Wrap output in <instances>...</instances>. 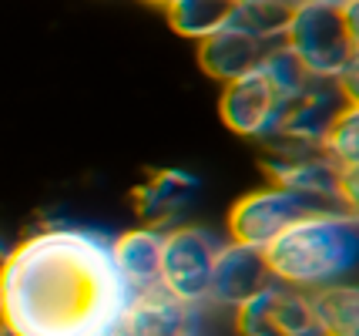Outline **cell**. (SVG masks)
Masks as SVG:
<instances>
[{"instance_id":"cell-1","label":"cell","mask_w":359,"mask_h":336,"mask_svg":"<svg viewBox=\"0 0 359 336\" xmlns=\"http://www.w3.org/2000/svg\"><path fill=\"white\" fill-rule=\"evenodd\" d=\"M128 286L111 239L78 225H44L7 253L0 309L11 336H121Z\"/></svg>"},{"instance_id":"cell-2","label":"cell","mask_w":359,"mask_h":336,"mask_svg":"<svg viewBox=\"0 0 359 336\" xmlns=\"http://www.w3.org/2000/svg\"><path fill=\"white\" fill-rule=\"evenodd\" d=\"M269 272L276 283L302 293L346 283L359 262V222L356 212L332 208L313 212L279 232L266 249Z\"/></svg>"},{"instance_id":"cell-3","label":"cell","mask_w":359,"mask_h":336,"mask_svg":"<svg viewBox=\"0 0 359 336\" xmlns=\"http://www.w3.org/2000/svg\"><path fill=\"white\" fill-rule=\"evenodd\" d=\"M282 44L313 78H343L356 67V0H296Z\"/></svg>"},{"instance_id":"cell-4","label":"cell","mask_w":359,"mask_h":336,"mask_svg":"<svg viewBox=\"0 0 359 336\" xmlns=\"http://www.w3.org/2000/svg\"><path fill=\"white\" fill-rule=\"evenodd\" d=\"M222 242L198 225H178L161 232V289L185 306L208 303L212 266Z\"/></svg>"},{"instance_id":"cell-5","label":"cell","mask_w":359,"mask_h":336,"mask_svg":"<svg viewBox=\"0 0 359 336\" xmlns=\"http://www.w3.org/2000/svg\"><path fill=\"white\" fill-rule=\"evenodd\" d=\"M313 212H332V208L309 199V195L289 192L282 185H266V189L242 195L232 206V212H229V236H232V242L266 249L279 232H285L292 222L313 215Z\"/></svg>"},{"instance_id":"cell-6","label":"cell","mask_w":359,"mask_h":336,"mask_svg":"<svg viewBox=\"0 0 359 336\" xmlns=\"http://www.w3.org/2000/svg\"><path fill=\"white\" fill-rule=\"evenodd\" d=\"M356 105V91L343 84L339 78H316L296 101H289V108L282 112V121L276 135L269 142L282 145H313L323 148L329 128L339 121L346 108Z\"/></svg>"},{"instance_id":"cell-7","label":"cell","mask_w":359,"mask_h":336,"mask_svg":"<svg viewBox=\"0 0 359 336\" xmlns=\"http://www.w3.org/2000/svg\"><path fill=\"white\" fill-rule=\"evenodd\" d=\"M238 336H323L316 326L309 293L285 283H269L252 300L235 306Z\"/></svg>"},{"instance_id":"cell-8","label":"cell","mask_w":359,"mask_h":336,"mask_svg":"<svg viewBox=\"0 0 359 336\" xmlns=\"http://www.w3.org/2000/svg\"><path fill=\"white\" fill-rule=\"evenodd\" d=\"M285 108H289V101L262 71V65L242 78L229 81L219 101L225 128H232L242 138H272Z\"/></svg>"},{"instance_id":"cell-9","label":"cell","mask_w":359,"mask_h":336,"mask_svg":"<svg viewBox=\"0 0 359 336\" xmlns=\"http://www.w3.org/2000/svg\"><path fill=\"white\" fill-rule=\"evenodd\" d=\"M272 283L266 253L255 246H242V242H225L215 253V266H212V286H208V300L222 306H242L252 300L259 289Z\"/></svg>"},{"instance_id":"cell-10","label":"cell","mask_w":359,"mask_h":336,"mask_svg":"<svg viewBox=\"0 0 359 336\" xmlns=\"http://www.w3.org/2000/svg\"><path fill=\"white\" fill-rule=\"evenodd\" d=\"M276 44L255 37V34H249L245 27H238L232 20L229 27H222V31L208 34L205 41H198V65H202L208 78L229 84V81L255 71L266 61V54Z\"/></svg>"},{"instance_id":"cell-11","label":"cell","mask_w":359,"mask_h":336,"mask_svg":"<svg viewBox=\"0 0 359 336\" xmlns=\"http://www.w3.org/2000/svg\"><path fill=\"white\" fill-rule=\"evenodd\" d=\"M191 326H195V306L175 300L168 289L151 286L128 296L121 336H182Z\"/></svg>"},{"instance_id":"cell-12","label":"cell","mask_w":359,"mask_h":336,"mask_svg":"<svg viewBox=\"0 0 359 336\" xmlns=\"http://www.w3.org/2000/svg\"><path fill=\"white\" fill-rule=\"evenodd\" d=\"M198 195V178L182 168H161L135 189V215L148 229H165L185 212Z\"/></svg>"},{"instance_id":"cell-13","label":"cell","mask_w":359,"mask_h":336,"mask_svg":"<svg viewBox=\"0 0 359 336\" xmlns=\"http://www.w3.org/2000/svg\"><path fill=\"white\" fill-rule=\"evenodd\" d=\"M111 259L128 293L161 286V229H131L111 239Z\"/></svg>"},{"instance_id":"cell-14","label":"cell","mask_w":359,"mask_h":336,"mask_svg":"<svg viewBox=\"0 0 359 336\" xmlns=\"http://www.w3.org/2000/svg\"><path fill=\"white\" fill-rule=\"evenodd\" d=\"M316 326L323 336H359V289L349 283L309 293Z\"/></svg>"},{"instance_id":"cell-15","label":"cell","mask_w":359,"mask_h":336,"mask_svg":"<svg viewBox=\"0 0 359 336\" xmlns=\"http://www.w3.org/2000/svg\"><path fill=\"white\" fill-rule=\"evenodd\" d=\"M238 14V0H172L168 20L182 37L205 41L208 34L229 27Z\"/></svg>"},{"instance_id":"cell-16","label":"cell","mask_w":359,"mask_h":336,"mask_svg":"<svg viewBox=\"0 0 359 336\" xmlns=\"http://www.w3.org/2000/svg\"><path fill=\"white\" fill-rule=\"evenodd\" d=\"M323 152L329 159L336 161L343 172H356V161H359V108H346L339 114V121L329 128L326 142H323Z\"/></svg>"},{"instance_id":"cell-17","label":"cell","mask_w":359,"mask_h":336,"mask_svg":"<svg viewBox=\"0 0 359 336\" xmlns=\"http://www.w3.org/2000/svg\"><path fill=\"white\" fill-rule=\"evenodd\" d=\"M4 266H7V249H4V242H0V279H4Z\"/></svg>"},{"instance_id":"cell-18","label":"cell","mask_w":359,"mask_h":336,"mask_svg":"<svg viewBox=\"0 0 359 336\" xmlns=\"http://www.w3.org/2000/svg\"><path fill=\"white\" fill-rule=\"evenodd\" d=\"M0 336H11V326H7V320H4V309H0Z\"/></svg>"},{"instance_id":"cell-19","label":"cell","mask_w":359,"mask_h":336,"mask_svg":"<svg viewBox=\"0 0 359 336\" xmlns=\"http://www.w3.org/2000/svg\"><path fill=\"white\" fill-rule=\"evenodd\" d=\"M182 336H205V333H198V326H191V330H185Z\"/></svg>"},{"instance_id":"cell-20","label":"cell","mask_w":359,"mask_h":336,"mask_svg":"<svg viewBox=\"0 0 359 336\" xmlns=\"http://www.w3.org/2000/svg\"><path fill=\"white\" fill-rule=\"evenodd\" d=\"M148 4H158V7H168L172 0H148Z\"/></svg>"}]
</instances>
